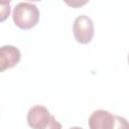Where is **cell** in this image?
<instances>
[{"label": "cell", "instance_id": "6", "mask_svg": "<svg viewBox=\"0 0 129 129\" xmlns=\"http://www.w3.org/2000/svg\"><path fill=\"white\" fill-rule=\"evenodd\" d=\"M114 129H129V122L121 116L115 115V126Z\"/></svg>", "mask_w": 129, "mask_h": 129}, {"label": "cell", "instance_id": "2", "mask_svg": "<svg viewBox=\"0 0 129 129\" xmlns=\"http://www.w3.org/2000/svg\"><path fill=\"white\" fill-rule=\"evenodd\" d=\"M73 32L76 40L79 43L87 44L94 37V23L87 15L78 16L73 24Z\"/></svg>", "mask_w": 129, "mask_h": 129}, {"label": "cell", "instance_id": "4", "mask_svg": "<svg viewBox=\"0 0 129 129\" xmlns=\"http://www.w3.org/2000/svg\"><path fill=\"white\" fill-rule=\"evenodd\" d=\"M90 129H114L115 115L106 110H95L88 120Z\"/></svg>", "mask_w": 129, "mask_h": 129}, {"label": "cell", "instance_id": "8", "mask_svg": "<svg viewBox=\"0 0 129 129\" xmlns=\"http://www.w3.org/2000/svg\"><path fill=\"white\" fill-rule=\"evenodd\" d=\"M45 129H61V124L58 121H56V119H55L54 116L51 115L49 124H48V126Z\"/></svg>", "mask_w": 129, "mask_h": 129}, {"label": "cell", "instance_id": "5", "mask_svg": "<svg viewBox=\"0 0 129 129\" xmlns=\"http://www.w3.org/2000/svg\"><path fill=\"white\" fill-rule=\"evenodd\" d=\"M21 59L20 50L13 45H3L0 48V71L15 67Z\"/></svg>", "mask_w": 129, "mask_h": 129}, {"label": "cell", "instance_id": "7", "mask_svg": "<svg viewBox=\"0 0 129 129\" xmlns=\"http://www.w3.org/2000/svg\"><path fill=\"white\" fill-rule=\"evenodd\" d=\"M4 2H1V21H4L6 19V17L9 15L10 13V4L9 2H7L6 7H4Z\"/></svg>", "mask_w": 129, "mask_h": 129}, {"label": "cell", "instance_id": "3", "mask_svg": "<svg viewBox=\"0 0 129 129\" xmlns=\"http://www.w3.org/2000/svg\"><path fill=\"white\" fill-rule=\"evenodd\" d=\"M51 115L46 107L35 105L31 107L27 113V123L32 129H45L50 121Z\"/></svg>", "mask_w": 129, "mask_h": 129}, {"label": "cell", "instance_id": "9", "mask_svg": "<svg viewBox=\"0 0 129 129\" xmlns=\"http://www.w3.org/2000/svg\"><path fill=\"white\" fill-rule=\"evenodd\" d=\"M70 129H83V128H81V127H71Z\"/></svg>", "mask_w": 129, "mask_h": 129}, {"label": "cell", "instance_id": "1", "mask_svg": "<svg viewBox=\"0 0 129 129\" xmlns=\"http://www.w3.org/2000/svg\"><path fill=\"white\" fill-rule=\"evenodd\" d=\"M12 19L14 24L23 30L33 28L39 21V10L30 2H20L13 8Z\"/></svg>", "mask_w": 129, "mask_h": 129}, {"label": "cell", "instance_id": "10", "mask_svg": "<svg viewBox=\"0 0 129 129\" xmlns=\"http://www.w3.org/2000/svg\"><path fill=\"white\" fill-rule=\"evenodd\" d=\"M127 61H128V64H129V53H128V57H127Z\"/></svg>", "mask_w": 129, "mask_h": 129}]
</instances>
